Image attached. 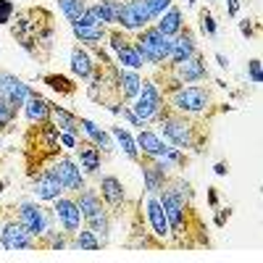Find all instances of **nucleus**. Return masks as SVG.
Segmentation results:
<instances>
[{
    "label": "nucleus",
    "instance_id": "nucleus-1",
    "mask_svg": "<svg viewBox=\"0 0 263 263\" xmlns=\"http://www.w3.org/2000/svg\"><path fill=\"white\" fill-rule=\"evenodd\" d=\"M58 126L53 121H42V124H29L27 135H24V161H27V174L34 177L40 168L50 166L58 153L63 150L61 147V140H58Z\"/></svg>",
    "mask_w": 263,
    "mask_h": 263
},
{
    "label": "nucleus",
    "instance_id": "nucleus-2",
    "mask_svg": "<svg viewBox=\"0 0 263 263\" xmlns=\"http://www.w3.org/2000/svg\"><path fill=\"white\" fill-rule=\"evenodd\" d=\"M158 135L171 145V147H179V150H195V153H203L200 140H197V124L177 111H168L158 119Z\"/></svg>",
    "mask_w": 263,
    "mask_h": 263
},
{
    "label": "nucleus",
    "instance_id": "nucleus-3",
    "mask_svg": "<svg viewBox=\"0 0 263 263\" xmlns=\"http://www.w3.org/2000/svg\"><path fill=\"white\" fill-rule=\"evenodd\" d=\"M132 45H135V50L140 53L142 63H150V66H166L168 61V53H171V37H166L163 32H158L156 27H145L135 34V40H132Z\"/></svg>",
    "mask_w": 263,
    "mask_h": 263
},
{
    "label": "nucleus",
    "instance_id": "nucleus-4",
    "mask_svg": "<svg viewBox=\"0 0 263 263\" xmlns=\"http://www.w3.org/2000/svg\"><path fill=\"white\" fill-rule=\"evenodd\" d=\"M132 111H135V116H137L145 126H147V124H153V121L158 124V119L168 111V105H166V95L161 92V87H158L156 82H153V79H142L137 98L132 100Z\"/></svg>",
    "mask_w": 263,
    "mask_h": 263
},
{
    "label": "nucleus",
    "instance_id": "nucleus-5",
    "mask_svg": "<svg viewBox=\"0 0 263 263\" xmlns=\"http://www.w3.org/2000/svg\"><path fill=\"white\" fill-rule=\"evenodd\" d=\"M211 90L208 87H200V84H182L177 87L174 92L166 95V105L177 114H184V116H197L211 108Z\"/></svg>",
    "mask_w": 263,
    "mask_h": 263
},
{
    "label": "nucleus",
    "instance_id": "nucleus-6",
    "mask_svg": "<svg viewBox=\"0 0 263 263\" xmlns=\"http://www.w3.org/2000/svg\"><path fill=\"white\" fill-rule=\"evenodd\" d=\"M16 221L34 237V242L42 234H48L50 229H55L53 208H45L40 200H18L16 203Z\"/></svg>",
    "mask_w": 263,
    "mask_h": 263
},
{
    "label": "nucleus",
    "instance_id": "nucleus-7",
    "mask_svg": "<svg viewBox=\"0 0 263 263\" xmlns=\"http://www.w3.org/2000/svg\"><path fill=\"white\" fill-rule=\"evenodd\" d=\"M163 69H168V82L163 84V95H168V92H174L177 87H182V84H195V82H203V79H208V66H205V55L197 50L192 58H187V61H182V63H174V66H163Z\"/></svg>",
    "mask_w": 263,
    "mask_h": 263
},
{
    "label": "nucleus",
    "instance_id": "nucleus-8",
    "mask_svg": "<svg viewBox=\"0 0 263 263\" xmlns=\"http://www.w3.org/2000/svg\"><path fill=\"white\" fill-rule=\"evenodd\" d=\"M158 200H161V208L166 213V221H168V229L174 237H179L182 232H187V211L192 205H184L179 200L177 190L171 187V182H166L161 190H158Z\"/></svg>",
    "mask_w": 263,
    "mask_h": 263
},
{
    "label": "nucleus",
    "instance_id": "nucleus-9",
    "mask_svg": "<svg viewBox=\"0 0 263 263\" xmlns=\"http://www.w3.org/2000/svg\"><path fill=\"white\" fill-rule=\"evenodd\" d=\"M153 24V16L147 8V0H124L121 11H119V21L116 27L129 32V34H137L140 29Z\"/></svg>",
    "mask_w": 263,
    "mask_h": 263
},
{
    "label": "nucleus",
    "instance_id": "nucleus-10",
    "mask_svg": "<svg viewBox=\"0 0 263 263\" xmlns=\"http://www.w3.org/2000/svg\"><path fill=\"white\" fill-rule=\"evenodd\" d=\"M32 84H27L21 77L11 74V71H3L0 69V100H6L8 105H13L16 111H21L27 103V98L32 95Z\"/></svg>",
    "mask_w": 263,
    "mask_h": 263
},
{
    "label": "nucleus",
    "instance_id": "nucleus-11",
    "mask_svg": "<svg viewBox=\"0 0 263 263\" xmlns=\"http://www.w3.org/2000/svg\"><path fill=\"white\" fill-rule=\"evenodd\" d=\"M50 168L55 171V177H58V182L63 184V190L66 192H79L82 187H87V179H84V171H82V166L71 158V156H58L53 163H50Z\"/></svg>",
    "mask_w": 263,
    "mask_h": 263
},
{
    "label": "nucleus",
    "instance_id": "nucleus-12",
    "mask_svg": "<svg viewBox=\"0 0 263 263\" xmlns=\"http://www.w3.org/2000/svg\"><path fill=\"white\" fill-rule=\"evenodd\" d=\"M53 216H55L58 227H61L66 234L79 232L82 224H84V218H82V213H79V208H77V200H74V197H69L66 192L53 200Z\"/></svg>",
    "mask_w": 263,
    "mask_h": 263
},
{
    "label": "nucleus",
    "instance_id": "nucleus-13",
    "mask_svg": "<svg viewBox=\"0 0 263 263\" xmlns=\"http://www.w3.org/2000/svg\"><path fill=\"white\" fill-rule=\"evenodd\" d=\"M63 192H66V190H63V184L58 182L55 171H53L50 166L40 168L34 177H32V195H34V200H40V203H53L55 197H61Z\"/></svg>",
    "mask_w": 263,
    "mask_h": 263
},
{
    "label": "nucleus",
    "instance_id": "nucleus-14",
    "mask_svg": "<svg viewBox=\"0 0 263 263\" xmlns=\"http://www.w3.org/2000/svg\"><path fill=\"white\" fill-rule=\"evenodd\" d=\"M0 248L3 250H37V242L16 218H8L0 227Z\"/></svg>",
    "mask_w": 263,
    "mask_h": 263
},
{
    "label": "nucleus",
    "instance_id": "nucleus-15",
    "mask_svg": "<svg viewBox=\"0 0 263 263\" xmlns=\"http://www.w3.org/2000/svg\"><path fill=\"white\" fill-rule=\"evenodd\" d=\"M197 53V34L190 29V27H184L177 37H171V53H168V61H166V66H174V63H182V61H187V58H192Z\"/></svg>",
    "mask_w": 263,
    "mask_h": 263
},
{
    "label": "nucleus",
    "instance_id": "nucleus-16",
    "mask_svg": "<svg viewBox=\"0 0 263 263\" xmlns=\"http://www.w3.org/2000/svg\"><path fill=\"white\" fill-rule=\"evenodd\" d=\"M145 216H147V221H150L153 234H156L161 242H166V239L171 237V229H168V221H166V213L161 208L158 195H150L147 192V197H145Z\"/></svg>",
    "mask_w": 263,
    "mask_h": 263
},
{
    "label": "nucleus",
    "instance_id": "nucleus-17",
    "mask_svg": "<svg viewBox=\"0 0 263 263\" xmlns=\"http://www.w3.org/2000/svg\"><path fill=\"white\" fill-rule=\"evenodd\" d=\"M98 190H100V197H103L105 208H114V211L124 208V203H126V190H124V184H121L119 177H114V174H103Z\"/></svg>",
    "mask_w": 263,
    "mask_h": 263
},
{
    "label": "nucleus",
    "instance_id": "nucleus-18",
    "mask_svg": "<svg viewBox=\"0 0 263 263\" xmlns=\"http://www.w3.org/2000/svg\"><path fill=\"white\" fill-rule=\"evenodd\" d=\"M135 142H137L140 153L147 156V158H161V156H166V153L171 150V145L158 135L156 129H140V135L135 137Z\"/></svg>",
    "mask_w": 263,
    "mask_h": 263
},
{
    "label": "nucleus",
    "instance_id": "nucleus-19",
    "mask_svg": "<svg viewBox=\"0 0 263 263\" xmlns=\"http://www.w3.org/2000/svg\"><path fill=\"white\" fill-rule=\"evenodd\" d=\"M140 171H142V182H145V190L150 192V195H158V190L168 182V174L156 163V158H147V156H142L140 161Z\"/></svg>",
    "mask_w": 263,
    "mask_h": 263
},
{
    "label": "nucleus",
    "instance_id": "nucleus-20",
    "mask_svg": "<svg viewBox=\"0 0 263 263\" xmlns=\"http://www.w3.org/2000/svg\"><path fill=\"white\" fill-rule=\"evenodd\" d=\"M74 150H77V156H79V166H82L84 174H100V168H103V150L95 142L79 140Z\"/></svg>",
    "mask_w": 263,
    "mask_h": 263
},
{
    "label": "nucleus",
    "instance_id": "nucleus-21",
    "mask_svg": "<svg viewBox=\"0 0 263 263\" xmlns=\"http://www.w3.org/2000/svg\"><path fill=\"white\" fill-rule=\"evenodd\" d=\"M69 63H71V74L77 77V79H82V82H87L92 74H95V69L100 63H95V58L87 53V48L84 45H74L71 48V55H69Z\"/></svg>",
    "mask_w": 263,
    "mask_h": 263
},
{
    "label": "nucleus",
    "instance_id": "nucleus-22",
    "mask_svg": "<svg viewBox=\"0 0 263 263\" xmlns=\"http://www.w3.org/2000/svg\"><path fill=\"white\" fill-rule=\"evenodd\" d=\"M153 27L158 32H163L166 37H177L182 29H184V13L179 6H171L168 11H163L156 21H153Z\"/></svg>",
    "mask_w": 263,
    "mask_h": 263
},
{
    "label": "nucleus",
    "instance_id": "nucleus-23",
    "mask_svg": "<svg viewBox=\"0 0 263 263\" xmlns=\"http://www.w3.org/2000/svg\"><path fill=\"white\" fill-rule=\"evenodd\" d=\"M79 129H82V135L90 140V142H95L103 153H111V150H116V142H114V137L108 135L105 129H100L95 121H90V119H84V116H79Z\"/></svg>",
    "mask_w": 263,
    "mask_h": 263
},
{
    "label": "nucleus",
    "instance_id": "nucleus-24",
    "mask_svg": "<svg viewBox=\"0 0 263 263\" xmlns=\"http://www.w3.org/2000/svg\"><path fill=\"white\" fill-rule=\"evenodd\" d=\"M74 200H77V208H79L82 218H90V216H95L105 208L100 192L92 190V187H82L79 192H74Z\"/></svg>",
    "mask_w": 263,
    "mask_h": 263
},
{
    "label": "nucleus",
    "instance_id": "nucleus-25",
    "mask_svg": "<svg viewBox=\"0 0 263 263\" xmlns=\"http://www.w3.org/2000/svg\"><path fill=\"white\" fill-rule=\"evenodd\" d=\"M140 84H142V77H140L137 71L116 66V90H119V98H124V100H135L137 92H140Z\"/></svg>",
    "mask_w": 263,
    "mask_h": 263
},
{
    "label": "nucleus",
    "instance_id": "nucleus-26",
    "mask_svg": "<svg viewBox=\"0 0 263 263\" xmlns=\"http://www.w3.org/2000/svg\"><path fill=\"white\" fill-rule=\"evenodd\" d=\"M71 32L79 40V45H84V48L100 45V42H105V37H108V29L103 24H79V21H74Z\"/></svg>",
    "mask_w": 263,
    "mask_h": 263
},
{
    "label": "nucleus",
    "instance_id": "nucleus-27",
    "mask_svg": "<svg viewBox=\"0 0 263 263\" xmlns=\"http://www.w3.org/2000/svg\"><path fill=\"white\" fill-rule=\"evenodd\" d=\"M24 116L29 124H42V121H50V100H45L37 90L27 98L24 103Z\"/></svg>",
    "mask_w": 263,
    "mask_h": 263
},
{
    "label": "nucleus",
    "instance_id": "nucleus-28",
    "mask_svg": "<svg viewBox=\"0 0 263 263\" xmlns=\"http://www.w3.org/2000/svg\"><path fill=\"white\" fill-rule=\"evenodd\" d=\"M50 121L58 126V132H69L74 137H82V129H79V116L66 111L63 105L58 103H50Z\"/></svg>",
    "mask_w": 263,
    "mask_h": 263
},
{
    "label": "nucleus",
    "instance_id": "nucleus-29",
    "mask_svg": "<svg viewBox=\"0 0 263 263\" xmlns=\"http://www.w3.org/2000/svg\"><path fill=\"white\" fill-rule=\"evenodd\" d=\"M108 135L114 137V142H116V147H121V153L129 158V161H140V147H137V142H135V137H132V132L126 129V126H121V124H116V126H111V132Z\"/></svg>",
    "mask_w": 263,
    "mask_h": 263
},
{
    "label": "nucleus",
    "instance_id": "nucleus-30",
    "mask_svg": "<svg viewBox=\"0 0 263 263\" xmlns=\"http://www.w3.org/2000/svg\"><path fill=\"white\" fill-rule=\"evenodd\" d=\"M87 221V229H92L98 234V239L103 242V248L108 245V237H111V213H108V208H103L100 213L90 216V218H84Z\"/></svg>",
    "mask_w": 263,
    "mask_h": 263
},
{
    "label": "nucleus",
    "instance_id": "nucleus-31",
    "mask_svg": "<svg viewBox=\"0 0 263 263\" xmlns=\"http://www.w3.org/2000/svg\"><path fill=\"white\" fill-rule=\"evenodd\" d=\"M37 250H71V239L63 229H50L48 234H42L37 239Z\"/></svg>",
    "mask_w": 263,
    "mask_h": 263
},
{
    "label": "nucleus",
    "instance_id": "nucleus-32",
    "mask_svg": "<svg viewBox=\"0 0 263 263\" xmlns=\"http://www.w3.org/2000/svg\"><path fill=\"white\" fill-rule=\"evenodd\" d=\"M103 242L92 229H79L71 234V250H100Z\"/></svg>",
    "mask_w": 263,
    "mask_h": 263
},
{
    "label": "nucleus",
    "instance_id": "nucleus-33",
    "mask_svg": "<svg viewBox=\"0 0 263 263\" xmlns=\"http://www.w3.org/2000/svg\"><path fill=\"white\" fill-rule=\"evenodd\" d=\"M42 82H45L53 92H58L63 98H71L77 92V84L69 77H63V74H45V77H42Z\"/></svg>",
    "mask_w": 263,
    "mask_h": 263
},
{
    "label": "nucleus",
    "instance_id": "nucleus-34",
    "mask_svg": "<svg viewBox=\"0 0 263 263\" xmlns=\"http://www.w3.org/2000/svg\"><path fill=\"white\" fill-rule=\"evenodd\" d=\"M116 63L121 66V69H132V71H140L142 69V58H140V53L135 50V45H126V48H121L119 53H116Z\"/></svg>",
    "mask_w": 263,
    "mask_h": 263
},
{
    "label": "nucleus",
    "instance_id": "nucleus-35",
    "mask_svg": "<svg viewBox=\"0 0 263 263\" xmlns=\"http://www.w3.org/2000/svg\"><path fill=\"white\" fill-rule=\"evenodd\" d=\"M55 3H58L61 13L66 16V21H69V24H74V21L84 13V8H87V3H90V0H55Z\"/></svg>",
    "mask_w": 263,
    "mask_h": 263
},
{
    "label": "nucleus",
    "instance_id": "nucleus-36",
    "mask_svg": "<svg viewBox=\"0 0 263 263\" xmlns=\"http://www.w3.org/2000/svg\"><path fill=\"white\" fill-rule=\"evenodd\" d=\"M105 42H108V48H111L114 53H119L121 48L132 45V40H129V32H124V29H119V27H114L111 32H108Z\"/></svg>",
    "mask_w": 263,
    "mask_h": 263
},
{
    "label": "nucleus",
    "instance_id": "nucleus-37",
    "mask_svg": "<svg viewBox=\"0 0 263 263\" xmlns=\"http://www.w3.org/2000/svg\"><path fill=\"white\" fill-rule=\"evenodd\" d=\"M171 187L177 190V195H179V200H182L184 205H192V200H195V190H192V184H190L187 179H182V177H177V179H171Z\"/></svg>",
    "mask_w": 263,
    "mask_h": 263
},
{
    "label": "nucleus",
    "instance_id": "nucleus-38",
    "mask_svg": "<svg viewBox=\"0 0 263 263\" xmlns=\"http://www.w3.org/2000/svg\"><path fill=\"white\" fill-rule=\"evenodd\" d=\"M197 21H200V32L205 37H216L218 34V24H216V18H213V13L208 8H203L200 13H197Z\"/></svg>",
    "mask_w": 263,
    "mask_h": 263
},
{
    "label": "nucleus",
    "instance_id": "nucleus-39",
    "mask_svg": "<svg viewBox=\"0 0 263 263\" xmlns=\"http://www.w3.org/2000/svg\"><path fill=\"white\" fill-rule=\"evenodd\" d=\"M16 116H18V111L13 105H8L6 100H0V132H6L13 121H16Z\"/></svg>",
    "mask_w": 263,
    "mask_h": 263
},
{
    "label": "nucleus",
    "instance_id": "nucleus-40",
    "mask_svg": "<svg viewBox=\"0 0 263 263\" xmlns=\"http://www.w3.org/2000/svg\"><path fill=\"white\" fill-rule=\"evenodd\" d=\"M174 6V0H147V8H150V16H153V21H156L163 11H168Z\"/></svg>",
    "mask_w": 263,
    "mask_h": 263
},
{
    "label": "nucleus",
    "instance_id": "nucleus-41",
    "mask_svg": "<svg viewBox=\"0 0 263 263\" xmlns=\"http://www.w3.org/2000/svg\"><path fill=\"white\" fill-rule=\"evenodd\" d=\"M13 13H16V6L11 0H0V24H11Z\"/></svg>",
    "mask_w": 263,
    "mask_h": 263
},
{
    "label": "nucleus",
    "instance_id": "nucleus-42",
    "mask_svg": "<svg viewBox=\"0 0 263 263\" xmlns=\"http://www.w3.org/2000/svg\"><path fill=\"white\" fill-rule=\"evenodd\" d=\"M255 32H258V27H255V21L253 18H239V34H242L245 40H253L255 37Z\"/></svg>",
    "mask_w": 263,
    "mask_h": 263
},
{
    "label": "nucleus",
    "instance_id": "nucleus-43",
    "mask_svg": "<svg viewBox=\"0 0 263 263\" xmlns=\"http://www.w3.org/2000/svg\"><path fill=\"white\" fill-rule=\"evenodd\" d=\"M248 79H250L253 84H260V82H263V71H260V61H258V58H253V61L248 63Z\"/></svg>",
    "mask_w": 263,
    "mask_h": 263
},
{
    "label": "nucleus",
    "instance_id": "nucleus-44",
    "mask_svg": "<svg viewBox=\"0 0 263 263\" xmlns=\"http://www.w3.org/2000/svg\"><path fill=\"white\" fill-rule=\"evenodd\" d=\"M119 116H121L124 121H129V126H140V129L145 126V124H142V121L135 116V111H132V105H124V103H121V111H119Z\"/></svg>",
    "mask_w": 263,
    "mask_h": 263
},
{
    "label": "nucleus",
    "instance_id": "nucleus-45",
    "mask_svg": "<svg viewBox=\"0 0 263 263\" xmlns=\"http://www.w3.org/2000/svg\"><path fill=\"white\" fill-rule=\"evenodd\" d=\"M58 140H61V147H66V150H74V147H77V142H79L82 137H74V135H69V132H61Z\"/></svg>",
    "mask_w": 263,
    "mask_h": 263
},
{
    "label": "nucleus",
    "instance_id": "nucleus-46",
    "mask_svg": "<svg viewBox=\"0 0 263 263\" xmlns=\"http://www.w3.org/2000/svg\"><path fill=\"white\" fill-rule=\"evenodd\" d=\"M218 213H216V227L221 229L227 221H229V216H232V208H216Z\"/></svg>",
    "mask_w": 263,
    "mask_h": 263
},
{
    "label": "nucleus",
    "instance_id": "nucleus-47",
    "mask_svg": "<svg viewBox=\"0 0 263 263\" xmlns=\"http://www.w3.org/2000/svg\"><path fill=\"white\" fill-rule=\"evenodd\" d=\"M239 6H242V0H227V16L237 18L239 16Z\"/></svg>",
    "mask_w": 263,
    "mask_h": 263
},
{
    "label": "nucleus",
    "instance_id": "nucleus-48",
    "mask_svg": "<svg viewBox=\"0 0 263 263\" xmlns=\"http://www.w3.org/2000/svg\"><path fill=\"white\" fill-rule=\"evenodd\" d=\"M208 205L216 211L218 208V190L216 187H208Z\"/></svg>",
    "mask_w": 263,
    "mask_h": 263
},
{
    "label": "nucleus",
    "instance_id": "nucleus-49",
    "mask_svg": "<svg viewBox=\"0 0 263 263\" xmlns=\"http://www.w3.org/2000/svg\"><path fill=\"white\" fill-rule=\"evenodd\" d=\"M213 58H216V63H218V66H221V69H224V71H227V69H229V66H232V61H229V55H224V53H216Z\"/></svg>",
    "mask_w": 263,
    "mask_h": 263
},
{
    "label": "nucleus",
    "instance_id": "nucleus-50",
    "mask_svg": "<svg viewBox=\"0 0 263 263\" xmlns=\"http://www.w3.org/2000/svg\"><path fill=\"white\" fill-rule=\"evenodd\" d=\"M213 174H216V177H227V174H229L227 163H224V161H218V163L213 166Z\"/></svg>",
    "mask_w": 263,
    "mask_h": 263
},
{
    "label": "nucleus",
    "instance_id": "nucleus-51",
    "mask_svg": "<svg viewBox=\"0 0 263 263\" xmlns=\"http://www.w3.org/2000/svg\"><path fill=\"white\" fill-rule=\"evenodd\" d=\"M187 3H190V6H195V3H197V0H187Z\"/></svg>",
    "mask_w": 263,
    "mask_h": 263
},
{
    "label": "nucleus",
    "instance_id": "nucleus-52",
    "mask_svg": "<svg viewBox=\"0 0 263 263\" xmlns=\"http://www.w3.org/2000/svg\"><path fill=\"white\" fill-rule=\"evenodd\" d=\"M211 3H213V0H211Z\"/></svg>",
    "mask_w": 263,
    "mask_h": 263
},
{
    "label": "nucleus",
    "instance_id": "nucleus-53",
    "mask_svg": "<svg viewBox=\"0 0 263 263\" xmlns=\"http://www.w3.org/2000/svg\"><path fill=\"white\" fill-rule=\"evenodd\" d=\"M0 227H3V224H0Z\"/></svg>",
    "mask_w": 263,
    "mask_h": 263
}]
</instances>
